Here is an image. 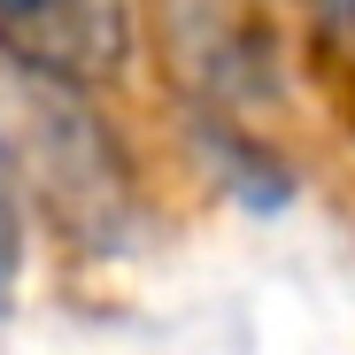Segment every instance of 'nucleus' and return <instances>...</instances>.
I'll list each match as a JSON object with an SVG mask.
<instances>
[{"mask_svg": "<svg viewBox=\"0 0 355 355\" xmlns=\"http://www.w3.org/2000/svg\"><path fill=\"white\" fill-rule=\"evenodd\" d=\"M132 46L124 0H0V54L46 78H108Z\"/></svg>", "mask_w": 355, "mask_h": 355, "instance_id": "f257e3e1", "label": "nucleus"}, {"mask_svg": "<svg viewBox=\"0 0 355 355\" xmlns=\"http://www.w3.org/2000/svg\"><path fill=\"white\" fill-rule=\"evenodd\" d=\"M16 278H24V201H16V162H8V139H0V309L16 302Z\"/></svg>", "mask_w": 355, "mask_h": 355, "instance_id": "f03ea898", "label": "nucleus"}, {"mask_svg": "<svg viewBox=\"0 0 355 355\" xmlns=\"http://www.w3.org/2000/svg\"><path fill=\"white\" fill-rule=\"evenodd\" d=\"M324 16H340V24H355V0H324Z\"/></svg>", "mask_w": 355, "mask_h": 355, "instance_id": "7ed1b4c3", "label": "nucleus"}]
</instances>
